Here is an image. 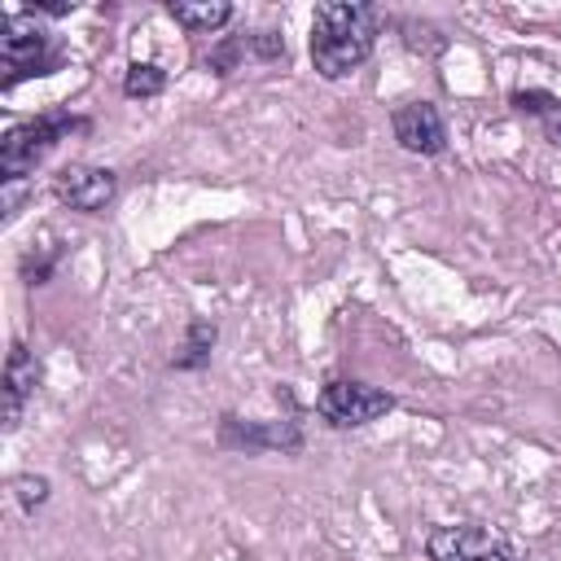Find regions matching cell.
<instances>
[{
    "mask_svg": "<svg viewBox=\"0 0 561 561\" xmlns=\"http://www.w3.org/2000/svg\"><path fill=\"white\" fill-rule=\"evenodd\" d=\"M250 48H254L259 57H285V39L272 35V31H259V35L250 39Z\"/></svg>",
    "mask_w": 561,
    "mask_h": 561,
    "instance_id": "14",
    "label": "cell"
},
{
    "mask_svg": "<svg viewBox=\"0 0 561 561\" xmlns=\"http://www.w3.org/2000/svg\"><path fill=\"white\" fill-rule=\"evenodd\" d=\"M394 408V394L377 390V386H364V381H329L320 394H316V412L329 421V425H368L377 416H386Z\"/></svg>",
    "mask_w": 561,
    "mask_h": 561,
    "instance_id": "4",
    "label": "cell"
},
{
    "mask_svg": "<svg viewBox=\"0 0 561 561\" xmlns=\"http://www.w3.org/2000/svg\"><path fill=\"white\" fill-rule=\"evenodd\" d=\"M513 105L526 110V114H535V118L543 123L548 140L561 145V101H552L548 92H513Z\"/></svg>",
    "mask_w": 561,
    "mask_h": 561,
    "instance_id": "10",
    "label": "cell"
},
{
    "mask_svg": "<svg viewBox=\"0 0 561 561\" xmlns=\"http://www.w3.org/2000/svg\"><path fill=\"white\" fill-rule=\"evenodd\" d=\"M13 486H18L22 508H35V504H44V500H48V478H18Z\"/></svg>",
    "mask_w": 561,
    "mask_h": 561,
    "instance_id": "13",
    "label": "cell"
},
{
    "mask_svg": "<svg viewBox=\"0 0 561 561\" xmlns=\"http://www.w3.org/2000/svg\"><path fill=\"white\" fill-rule=\"evenodd\" d=\"M162 88H167V75H162L158 66H149V61H131V66H127L123 92H127L131 101H136V96H140V101H145V96H158Z\"/></svg>",
    "mask_w": 561,
    "mask_h": 561,
    "instance_id": "12",
    "label": "cell"
},
{
    "mask_svg": "<svg viewBox=\"0 0 561 561\" xmlns=\"http://www.w3.org/2000/svg\"><path fill=\"white\" fill-rule=\"evenodd\" d=\"M430 561H513V543L486 526H438L425 539Z\"/></svg>",
    "mask_w": 561,
    "mask_h": 561,
    "instance_id": "5",
    "label": "cell"
},
{
    "mask_svg": "<svg viewBox=\"0 0 561 561\" xmlns=\"http://www.w3.org/2000/svg\"><path fill=\"white\" fill-rule=\"evenodd\" d=\"M57 202H66L70 210H101L114 197V171L110 167H66L53 184Z\"/></svg>",
    "mask_w": 561,
    "mask_h": 561,
    "instance_id": "7",
    "label": "cell"
},
{
    "mask_svg": "<svg viewBox=\"0 0 561 561\" xmlns=\"http://www.w3.org/2000/svg\"><path fill=\"white\" fill-rule=\"evenodd\" d=\"M377 26H381V13L373 4H355V0L320 4L311 18V66L324 79L351 75L373 53Z\"/></svg>",
    "mask_w": 561,
    "mask_h": 561,
    "instance_id": "1",
    "label": "cell"
},
{
    "mask_svg": "<svg viewBox=\"0 0 561 561\" xmlns=\"http://www.w3.org/2000/svg\"><path fill=\"white\" fill-rule=\"evenodd\" d=\"M0 66H4V88H13L26 75H48L57 66L53 35L35 22V13H9L0 22Z\"/></svg>",
    "mask_w": 561,
    "mask_h": 561,
    "instance_id": "2",
    "label": "cell"
},
{
    "mask_svg": "<svg viewBox=\"0 0 561 561\" xmlns=\"http://www.w3.org/2000/svg\"><path fill=\"white\" fill-rule=\"evenodd\" d=\"M31 390H35V355L22 342H13L9 364H4V425L9 430L22 421V403L31 399Z\"/></svg>",
    "mask_w": 561,
    "mask_h": 561,
    "instance_id": "8",
    "label": "cell"
},
{
    "mask_svg": "<svg viewBox=\"0 0 561 561\" xmlns=\"http://www.w3.org/2000/svg\"><path fill=\"white\" fill-rule=\"evenodd\" d=\"M394 127V140L408 149V153H443L447 149V127H443V114L430 105V101H408L394 110L390 118Z\"/></svg>",
    "mask_w": 561,
    "mask_h": 561,
    "instance_id": "6",
    "label": "cell"
},
{
    "mask_svg": "<svg viewBox=\"0 0 561 561\" xmlns=\"http://www.w3.org/2000/svg\"><path fill=\"white\" fill-rule=\"evenodd\" d=\"M184 31H215V26H224L228 18H232V4H224V0H202V4H184V0H171V9H167Z\"/></svg>",
    "mask_w": 561,
    "mask_h": 561,
    "instance_id": "9",
    "label": "cell"
},
{
    "mask_svg": "<svg viewBox=\"0 0 561 561\" xmlns=\"http://www.w3.org/2000/svg\"><path fill=\"white\" fill-rule=\"evenodd\" d=\"M75 127H83V123L70 118V114H39V118H31V123L9 127V136L0 140V175H4L9 184L22 180V175H31L35 162H39L61 136H70Z\"/></svg>",
    "mask_w": 561,
    "mask_h": 561,
    "instance_id": "3",
    "label": "cell"
},
{
    "mask_svg": "<svg viewBox=\"0 0 561 561\" xmlns=\"http://www.w3.org/2000/svg\"><path fill=\"white\" fill-rule=\"evenodd\" d=\"M210 346H215V324L193 320L188 324V346H184V355H175V368H202L210 359Z\"/></svg>",
    "mask_w": 561,
    "mask_h": 561,
    "instance_id": "11",
    "label": "cell"
}]
</instances>
